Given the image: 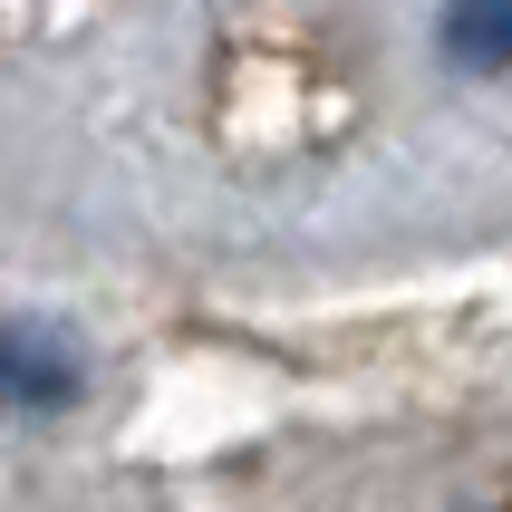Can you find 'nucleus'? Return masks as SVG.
I'll return each mask as SVG.
<instances>
[{
    "mask_svg": "<svg viewBox=\"0 0 512 512\" xmlns=\"http://www.w3.org/2000/svg\"><path fill=\"white\" fill-rule=\"evenodd\" d=\"M435 49L455 58V68H512V10H445L435 20Z\"/></svg>",
    "mask_w": 512,
    "mask_h": 512,
    "instance_id": "nucleus-2",
    "label": "nucleus"
},
{
    "mask_svg": "<svg viewBox=\"0 0 512 512\" xmlns=\"http://www.w3.org/2000/svg\"><path fill=\"white\" fill-rule=\"evenodd\" d=\"M78 397V348L39 319H0V406L10 416H58Z\"/></svg>",
    "mask_w": 512,
    "mask_h": 512,
    "instance_id": "nucleus-1",
    "label": "nucleus"
},
{
    "mask_svg": "<svg viewBox=\"0 0 512 512\" xmlns=\"http://www.w3.org/2000/svg\"><path fill=\"white\" fill-rule=\"evenodd\" d=\"M484 512H512V484H503V493H493V503H484Z\"/></svg>",
    "mask_w": 512,
    "mask_h": 512,
    "instance_id": "nucleus-3",
    "label": "nucleus"
}]
</instances>
